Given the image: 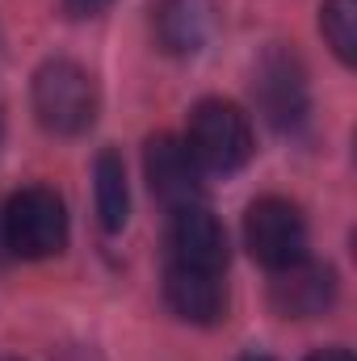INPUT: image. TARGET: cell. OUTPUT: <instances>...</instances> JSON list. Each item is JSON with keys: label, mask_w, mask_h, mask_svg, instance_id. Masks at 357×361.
I'll return each mask as SVG.
<instances>
[{"label": "cell", "mask_w": 357, "mask_h": 361, "mask_svg": "<svg viewBox=\"0 0 357 361\" xmlns=\"http://www.w3.org/2000/svg\"><path fill=\"white\" fill-rule=\"evenodd\" d=\"M30 105H34V118L47 135L76 139V135L92 130L101 97H97V80L89 68H80L76 59H47L34 72Z\"/></svg>", "instance_id": "6da1fadb"}, {"label": "cell", "mask_w": 357, "mask_h": 361, "mask_svg": "<svg viewBox=\"0 0 357 361\" xmlns=\"http://www.w3.org/2000/svg\"><path fill=\"white\" fill-rule=\"evenodd\" d=\"M0 240L21 261H47L68 248V206L47 185H25L0 214Z\"/></svg>", "instance_id": "7a4b0ae2"}, {"label": "cell", "mask_w": 357, "mask_h": 361, "mask_svg": "<svg viewBox=\"0 0 357 361\" xmlns=\"http://www.w3.org/2000/svg\"><path fill=\"white\" fill-rule=\"evenodd\" d=\"M185 147L193 152V160L202 164V173H240L253 152V122L236 101L223 97H206L189 109V130H185Z\"/></svg>", "instance_id": "3957f363"}, {"label": "cell", "mask_w": 357, "mask_h": 361, "mask_svg": "<svg viewBox=\"0 0 357 361\" xmlns=\"http://www.w3.org/2000/svg\"><path fill=\"white\" fill-rule=\"evenodd\" d=\"M244 244L269 273L290 269L307 257V219L286 197H257L244 214Z\"/></svg>", "instance_id": "277c9868"}, {"label": "cell", "mask_w": 357, "mask_h": 361, "mask_svg": "<svg viewBox=\"0 0 357 361\" xmlns=\"http://www.w3.org/2000/svg\"><path fill=\"white\" fill-rule=\"evenodd\" d=\"M253 97H257V109L265 114L269 126H277L286 135L298 130L311 114V89H307V72H303L298 55L286 47H269L253 72Z\"/></svg>", "instance_id": "5b68a950"}, {"label": "cell", "mask_w": 357, "mask_h": 361, "mask_svg": "<svg viewBox=\"0 0 357 361\" xmlns=\"http://www.w3.org/2000/svg\"><path fill=\"white\" fill-rule=\"evenodd\" d=\"M143 173H147V185L152 193L169 206V210H181V206H198L206 197V173L202 164L193 160V152L185 147V139L177 135H156L147 139L143 147Z\"/></svg>", "instance_id": "8992f818"}, {"label": "cell", "mask_w": 357, "mask_h": 361, "mask_svg": "<svg viewBox=\"0 0 357 361\" xmlns=\"http://www.w3.org/2000/svg\"><path fill=\"white\" fill-rule=\"evenodd\" d=\"M169 261L185 265V269L227 273V231L206 210V202L173 210V223H169Z\"/></svg>", "instance_id": "52a82bcc"}, {"label": "cell", "mask_w": 357, "mask_h": 361, "mask_svg": "<svg viewBox=\"0 0 357 361\" xmlns=\"http://www.w3.org/2000/svg\"><path fill=\"white\" fill-rule=\"evenodd\" d=\"M269 302H273V311L286 315V319H315V315H328L332 302H337V273H332V265H320V261L303 257L298 265L273 273Z\"/></svg>", "instance_id": "ba28073f"}, {"label": "cell", "mask_w": 357, "mask_h": 361, "mask_svg": "<svg viewBox=\"0 0 357 361\" xmlns=\"http://www.w3.org/2000/svg\"><path fill=\"white\" fill-rule=\"evenodd\" d=\"M227 273H206V269H185L164 261V298L173 315L185 324L210 328L227 315Z\"/></svg>", "instance_id": "9c48e42d"}, {"label": "cell", "mask_w": 357, "mask_h": 361, "mask_svg": "<svg viewBox=\"0 0 357 361\" xmlns=\"http://www.w3.org/2000/svg\"><path fill=\"white\" fill-rule=\"evenodd\" d=\"M92 193H97V219L114 235L131 219V185H126V164L114 147L97 152L92 160Z\"/></svg>", "instance_id": "30bf717a"}, {"label": "cell", "mask_w": 357, "mask_h": 361, "mask_svg": "<svg viewBox=\"0 0 357 361\" xmlns=\"http://www.w3.org/2000/svg\"><path fill=\"white\" fill-rule=\"evenodd\" d=\"M156 38L169 55H193L206 42V8L202 0H160L156 4Z\"/></svg>", "instance_id": "8fae6325"}, {"label": "cell", "mask_w": 357, "mask_h": 361, "mask_svg": "<svg viewBox=\"0 0 357 361\" xmlns=\"http://www.w3.org/2000/svg\"><path fill=\"white\" fill-rule=\"evenodd\" d=\"M320 34L332 47V55L353 68L357 63V0H324L320 8Z\"/></svg>", "instance_id": "7c38bea8"}, {"label": "cell", "mask_w": 357, "mask_h": 361, "mask_svg": "<svg viewBox=\"0 0 357 361\" xmlns=\"http://www.w3.org/2000/svg\"><path fill=\"white\" fill-rule=\"evenodd\" d=\"M114 0H63V8H68V17H97V13H105Z\"/></svg>", "instance_id": "4fadbf2b"}, {"label": "cell", "mask_w": 357, "mask_h": 361, "mask_svg": "<svg viewBox=\"0 0 357 361\" xmlns=\"http://www.w3.org/2000/svg\"><path fill=\"white\" fill-rule=\"evenodd\" d=\"M307 361H353L349 349H320V353H311Z\"/></svg>", "instance_id": "5bb4252c"}, {"label": "cell", "mask_w": 357, "mask_h": 361, "mask_svg": "<svg viewBox=\"0 0 357 361\" xmlns=\"http://www.w3.org/2000/svg\"><path fill=\"white\" fill-rule=\"evenodd\" d=\"M240 361H273V357H265V353H244Z\"/></svg>", "instance_id": "9a60e30c"}, {"label": "cell", "mask_w": 357, "mask_h": 361, "mask_svg": "<svg viewBox=\"0 0 357 361\" xmlns=\"http://www.w3.org/2000/svg\"><path fill=\"white\" fill-rule=\"evenodd\" d=\"M0 361H17V357H0Z\"/></svg>", "instance_id": "2e32d148"}]
</instances>
